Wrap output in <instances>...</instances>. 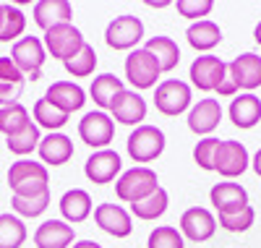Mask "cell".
<instances>
[{"label":"cell","mask_w":261,"mask_h":248,"mask_svg":"<svg viewBox=\"0 0 261 248\" xmlns=\"http://www.w3.org/2000/svg\"><path fill=\"white\" fill-rule=\"evenodd\" d=\"M8 186H11L13 196H21V199L47 193L50 191L47 167L34 160H16L8 167Z\"/></svg>","instance_id":"1"},{"label":"cell","mask_w":261,"mask_h":248,"mask_svg":"<svg viewBox=\"0 0 261 248\" xmlns=\"http://www.w3.org/2000/svg\"><path fill=\"white\" fill-rule=\"evenodd\" d=\"M160 188V178L151 167H130L115 180V196L125 204H139Z\"/></svg>","instance_id":"2"},{"label":"cell","mask_w":261,"mask_h":248,"mask_svg":"<svg viewBox=\"0 0 261 248\" xmlns=\"http://www.w3.org/2000/svg\"><path fill=\"white\" fill-rule=\"evenodd\" d=\"M165 144H167L165 133L157 126H149V123L134 128L130 136H128V141H125L128 157L134 162H141V167H146V162H154L157 157L165 152Z\"/></svg>","instance_id":"3"},{"label":"cell","mask_w":261,"mask_h":248,"mask_svg":"<svg viewBox=\"0 0 261 248\" xmlns=\"http://www.w3.org/2000/svg\"><path fill=\"white\" fill-rule=\"evenodd\" d=\"M162 76V68L157 58L151 55L146 47H136L130 50L128 58H125V79L130 81V86L136 89H151L157 86V79Z\"/></svg>","instance_id":"4"},{"label":"cell","mask_w":261,"mask_h":248,"mask_svg":"<svg viewBox=\"0 0 261 248\" xmlns=\"http://www.w3.org/2000/svg\"><path fill=\"white\" fill-rule=\"evenodd\" d=\"M11 60L16 63V68L27 79L37 81L42 76V65L47 60V50H45V44H42L39 37H21L11 47Z\"/></svg>","instance_id":"5"},{"label":"cell","mask_w":261,"mask_h":248,"mask_svg":"<svg viewBox=\"0 0 261 248\" xmlns=\"http://www.w3.org/2000/svg\"><path fill=\"white\" fill-rule=\"evenodd\" d=\"M154 107L167 118H178L191 107V86L180 79H165L154 89Z\"/></svg>","instance_id":"6"},{"label":"cell","mask_w":261,"mask_h":248,"mask_svg":"<svg viewBox=\"0 0 261 248\" xmlns=\"http://www.w3.org/2000/svg\"><path fill=\"white\" fill-rule=\"evenodd\" d=\"M79 136L86 146L92 149H107L110 141L115 139V120L102 110H92L79 120Z\"/></svg>","instance_id":"7"},{"label":"cell","mask_w":261,"mask_h":248,"mask_svg":"<svg viewBox=\"0 0 261 248\" xmlns=\"http://www.w3.org/2000/svg\"><path fill=\"white\" fill-rule=\"evenodd\" d=\"M144 39V24L139 16H115L105 29V42L113 50H136V44Z\"/></svg>","instance_id":"8"},{"label":"cell","mask_w":261,"mask_h":248,"mask_svg":"<svg viewBox=\"0 0 261 248\" xmlns=\"http://www.w3.org/2000/svg\"><path fill=\"white\" fill-rule=\"evenodd\" d=\"M42 44H45L47 55H53V58L65 63V60H71L86 42H84L81 29H76L73 24H60V27H53L50 32H45Z\"/></svg>","instance_id":"9"},{"label":"cell","mask_w":261,"mask_h":248,"mask_svg":"<svg viewBox=\"0 0 261 248\" xmlns=\"http://www.w3.org/2000/svg\"><path fill=\"white\" fill-rule=\"evenodd\" d=\"M188 79L196 89H201V92H217L220 84L227 79V63L214 58V55H201L191 63Z\"/></svg>","instance_id":"10"},{"label":"cell","mask_w":261,"mask_h":248,"mask_svg":"<svg viewBox=\"0 0 261 248\" xmlns=\"http://www.w3.org/2000/svg\"><path fill=\"white\" fill-rule=\"evenodd\" d=\"M248 165H251V157L241 141H220L214 154V172L232 180V178H241L248 170Z\"/></svg>","instance_id":"11"},{"label":"cell","mask_w":261,"mask_h":248,"mask_svg":"<svg viewBox=\"0 0 261 248\" xmlns=\"http://www.w3.org/2000/svg\"><path fill=\"white\" fill-rule=\"evenodd\" d=\"M217 233V217L204 207H191L180 217V235L191 243H204Z\"/></svg>","instance_id":"12"},{"label":"cell","mask_w":261,"mask_h":248,"mask_svg":"<svg viewBox=\"0 0 261 248\" xmlns=\"http://www.w3.org/2000/svg\"><path fill=\"white\" fill-rule=\"evenodd\" d=\"M110 115H113V120H118L123 126L139 128L146 120V100L139 92L123 89V92L113 100V105H110Z\"/></svg>","instance_id":"13"},{"label":"cell","mask_w":261,"mask_h":248,"mask_svg":"<svg viewBox=\"0 0 261 248\" xmlns=\"http://www.w3.org/2000/svg\"><path fill=\"white\" fill-rule=\"evenodd\" d=\"M120 167H123V162H120L118 152L99 149V152H94L89 160H86L84 175L89 178L92 183H97V186H107V183H113V180L120 175Z\"/></svg>","instance_id":"14"},{"label":"cell","mask_w":261,"mask_h":248,"mask_svg":"<svg viewBox=\"0 0 261 248\" xmlns=\"http://www.w3.org/2000/svg\"><path fill=\"white\" fill-rule=\"evenodd\" d=\"M209 201L217 209V214H238L248 207V191L241 183H214L209 191Z\"/></svg>","instance_id":"15"},{"label":"cell","mask_w":261,"mask_h":248,"mask_svg":"<svg viewBox=\"0 0 261 248\" xmlns=\"http://www.w3.org/2000/svg\"><path fill=\"white\" fill-rule=\"evenodd\" d=\"M227 76L235 81L238 89L253 94V89L261 86V58L256 53H243L232 63H227Z\"/></svg>","instance_id":"16"},{"label":"cell","mask_w":261,"mask_h":248,"mask_svg":"<svg viewBox=\"0 0 261 248\" xmlns=\"http://www.w3.org/2000/svg\"><path fill=\"white\" fill-rule=\"evenodd\" d=\"M94 222L113 238H128L134 233V217L120 204H99L94 207Z\"/></svg>","instance_id":"17"},{"label":"cell","mask_w":261,"mask_h":248,"mask_svg":"<svg viewBox=\"0 0 261 248\" xmlns=\"http://www.w3.org/2000/svg\"><path fill=\"white\" fill-rule=\"evenodd\" d=\"M32 16H34V24L42 32H50L53 27L71 24L73 6L68 3V0H39V3H34Z\"/></svg>","instance_id":"18"},{"label":"cell","mask_w":261,"mask_h":248,"mask_svg":"<svg viewBox=\"0 0 261 248\" xmlns=\"http://www.w3.org/2000/svg\"><path fill=\"white\" fill-rule=\"evenodd\" d=\"M76 243V233L68 222L63 219H47L42 222L34 233L37 248H71Z\"/></svg>","instance_id":"19"},{"label":"cell","mask_w":261,"mask_h":248,"mask_svg":"<svg viewBox=\"0 0 261 248\" xmlns=\"http://www.w3.org/2000/svg\"><path fill=\"white\" fill-rule=\"evenodd\" d=\"M222 120V107L217 100H199L188 110V128L196 136H209Z\"/></svg>","instance_id":"20"},{"label":"cell","mask_w":261,"mask_h":248,"mask_svg":"<svg viewBox=\"0 0 261 248\" xmlns=\"http://www.w3.org/2000/svg\"><path fill=\"white\" fill-rule=\"evenodd\" d=\"M45 100H47L53 107L63 110L65 115H71V112H76V110L84 107L86 92H84L79 84H73V81H55V84L47 89Z\"/></svg>","instance_id":"21"},{"label":"cell","mask_w":261,"mask_h":248,"mask_svg":"<svg viewBox=\"0 0 261 248\" xmlns=\"http://www.w3.org/2000/svg\"><path fill=\"white\" fill-rule=\"evenodd\" d=\"M39 160L42 165H53V167H60L65 165L73 157V141L65 136V133H47L45 139L39 141Z\"/></svg>","instance_id":"22"},{"label":"cell","mask_w":261,"mask_h":248,"mask_svg":"<svg viewBox=\"0 0 261 248\" xmlns=\"http://www.w3.org/2000/svg\"><path fill=\"white\" fill-rule=\"evenodd\" d=\"M60 214H63V222H71V225H79L84 222L86 217L92 214L94 204H92V196L89 191L84 188H71L60 196Z\"/></svg>","instance_id":"23"},{"label":"cell","mask_w":261,"mask_h":248,"mask_svg":"<svg viewBox=\"0 0 261 248\" xmlns=\"http://www.w3.org/2000/svg\"><path fill=\"white\" fill-rule=\"evenodd\" d=\"M230 120H232L235 128H243V131L258 126V120H261V100L256 94H248V92L235 97L230 102Z\"/></svg>","instance_id":"24"},{"label":"cell","mask_w":261,"mask_h":248,"mask_svg":"<svg viewBox=\"0 0 261 248\" xmlns=\"http://www.w3.org/2000/svg\"><path fill=\"white\" fill-rule=\"evenodd\" d=\"M186 37H188V44L193 50L209 53L222 42V29L217 27L214 21L204 18V21H193V24L188 27V32H186Z\"/></svg>","instance_id":"25"},{"label":"cell","mask_w":261,"mask_h":248,"mask_svg":"<svg viewBox=\"0 0 261 248\" xmlns=\"http://www.w3.org/2000/svg\"><path fill=\"white\" fill-rule=\"evenodd\" d=\"M123 81L115 76V73H102V76H97L94 81H92V89H89V97L94 100V105L102 110V112H107L110 110V105H113V100L123 92Z\"/></svg>","instance_id":"26"},{"label":"cell","mask_w":261,"mask_h":248,"mask_svg":"<svg viewBox=\"0 0 261 248\" xmlns=\"http://www.w3.org/2000/svg\"><path fill=\"white\" fill-rule=\"evenodd\" d=\"M146 50L157 58L162 73L178 68V63H180V47H178V42L172 39V37H151L146 42Z\"/></svg>","instance_id":"27"},{"label":"cell","mask_w":261,"mask_h":248,"mask_svg":"<svg viewBox=\"0 0 261 248\" xmlns=\"http://www.w3.org/2000/svg\"><path fill=\"white\" fill-rule=\"evenodd\" d=\"M167 204H170V196L167 191L160 186L151 196H146L144 201H139V204H130V214H134L136 219H144V222H151L157 219L167 212Z\"/></svg>","instance_id":"28"},{"label":"cell","mask_w":261,"mask_h":248,"mask_svg":"<svg viewBox=\"0 0 261 248\" xmlns=\"http://www.w3.org/2000/svg\"><path fill=\"white\" fill-rule=\"evenodd\" d=\"M32 115H34V120H37V126H39V128H47L50 133H60V128H63L65 123H68V118H71V115H65L63 110L53 107L45 97L34 102Z\"/></svg>","instance_id":"29"},{"label":"cell","mask_w":261,"mask_h":248,"mask_svg":"<svg viewBox=\"0 0 261 248\" xmlns=\"http://www.w3.org/2000/svg\"><path fill=\"white\" fill-rule=\"evenodd\" d=\"M27 243V225L16 214H0V248H21Z\"/></svg>","instance_id":"30"},{"label":"cell","mask_w":261,"mask_h":248,"mask_svg":"<svg viewBox=\"0 0 261 248\" xmlns=\"http://www.w3.org/2000/svg\"><path fill=\"white\" fill-rule=\"evenodd\" d=\"M29 110L16 102V105H8V107H0V133H6V139L21 133L27 126H29Z\"/></svg>","instance_id":"31"},{"label":"cell","mask_w":261,"mask_h":248,"mask_svg":"<svg viewBox=\"0 0 261 248\" xmlns=\"http://www.w3.org/2000/svg\"><path fill=\"white\" fill-rule=\"evenodd\" d=\"M39 141H42V133H39V126L37 123H29L21 133L11 136L6 144H8V152L21 157V160H27V154H32L34 149H39Z\"/></svg>","instance_id":"32"},{"label":"cell","mask_w":261,"mask_h":248,"mask_svg":"<svg viewBox=\"0 0 261 248\" xmlns=\"http://www.w3.org/2000/svg\"><path fill=\"white\" fill-rule=\"evenodd\" d=\"M65 71H68L73 79H86V76H92L94 68H97V53L92 44H84V47L71 58V60H65Z\"/></svg>","instance_id":"33"},{"label":"cell","mask_w":261,"mask_h":248,"mask_svg":"<svg viewBox=\"0 0 261 248\" xmlns=\"http://www.w3.org/2000/svg\"><path fill=\"white\" fill-rule=\"evenodd\" d=\"M27 29V16L16 6H3V27H0V42H18Z\"/></svg>","instance_id":"34"},{"label":"cell","mask_w":261,"mask_h":248,"mask_svg":"<svg viewBox=\"0 0 261 248\" xmlns=\"http://www.w3.org/2000/svg\"><path fill=\"white\" fill-rule=\"evenodd\" d=\"M11 207L16 212V217H27V219H34L39 217L50 207V191L42 193V196H32V199H21V196H11Z\"/></svg>","instance_id":"35"},{"label":"cell","mask_w":261,"mask_h":248,"mask_svg":"<svg viewBox=\"0 0 261 248\" xmlns=\"http://www.w3.org/2000/svg\"><path fill=\"white\" fill-rule=\"evenodd\" d=\"M146 248H186V238L180 235L178 228H170V225H160L149 233Z\"/></svg>","instance_id":"36"},{"label":"cell","mask_w":261,"mask_h":248,"mask_svg":"<svg viewBox=\"0 0 261 248\" xmlns=\"http://www.w3.org/2000/svg\"><path fill=\"white\" fill-rule=\"evenodd\" d=\"M253 219H256V212L248 204L243 212H238V214H220L217 217V225H220L222 230H227V233H246L253 225Z\"/></svg>","instance_id":"37"},{"label":"cell","mask_w":261,"mask_h":248,"mask_svg":"<svg viewBox=\"0 0 261 248\" xmlns=\"http://www.w3.org/2000/svg\"><path fill=\"white\" fill-rule=\"evenodd\" d=\"M217 146H220V139L214 136H206L201 139L199 144L193 146V162L199 165L201 170H214V154H217Z\"/></svg>","instance_id":"38"},{"label":"cell","mask_w":261,"mask_h":248,"mask_svg":"<svg viewBox=\"0 0 261 248\" xmlns=\"http://www.w3.org/2000/svg\"><path fill=\"white\" fill-rule=\"evenodd\" d=\"M175 8H178V13H180L183 18H191V21H204V18L212 13L214 3H212V0H178Z\"/></svg>","instance_id":"39"},{"label":"cell","mask_w":261,"mask_h":248,"mask_svg":"<svg viewBox=\"0 0 261 248\" xmlns=\"http://www.w3.org/2000/svg\"><path fill=\"white\" fill-rule=\"evenodd\" d=\"M24 79L27 76L16 68V63L11 60V55L0 58V81H6V84H24Z\"/></svg>","instance_id":"40"},{"label":"cell","mask_w":261,"mask_h":248,"mask_svg":"<svg viewBox=\"0 0 261 248\" xmlns=\"http://www.w3.org/2000/svg\"><path fill=\"white\" fill-rule=\"evenodd\" d=\"M21 92H24V84H6V81H0V107L16 105L21 100Z\"/></svg>","instance_id":"41"},{"label":"cell","mask_w":261,"mask_h":248,"mask_svg":"<svg viewBox=\"0 0 261 248\" xmlns=\"http://www.w3.org/2000/svg\"><path fill=\"white\" fill-rule=\"evenodd\" d=\"M217 94H220V97H235V94H238V86H235V81L227 76V79L220 84V89H217Z\"/></svg>","instance_id":"42"},{"label":"cell","mask_w":261,"mask_h":248,"mask_svg":"<svg viewBox=\"0 0 261 248\" xmlns=\"http://www.w3.org/2000/svg\"><path fill=\"white\" fill-rule=\"evenodd\" d=\"M71 248H102V245H99L97 240H76Z\"/></svg>","instance_id":"43"},{"label":"cell","mask_w":261,"mask_h":248,"mask_svg":"<svg viewBox=\"0 0 261 248\" xmlns=\"http://www.w3.org/2000/svg\"><path fill=\"white\" fill-rule=\"evenodd\" d=\"M251 165H253V172H256V175L261 178V149H258V152L253 154V160H251Z\"/></svg>","instance_id":"44"},{"label":"cell","mask_w":261,"mask_h":248,"mask_svg":"<svg viewBox=\"0 0 261 248\" xmlns=\"http://www.w3.org/2000/svg\"><path fill=\"white\" fill-rule=\"evenodd\" d=\"M253 39H256V44H261V21H258L256 29H253Z\"/></svg>","instance_id":"45"},{"label":"cell","mask_w":261,"mask_h":248,"mask_svg":"<svg viewBox=\"0 0 261 248\" xmlns=\"http://www.w3.org/2000/svg\"><path fill=\"white\" fill-rule=\"evenodd\" d=\"M0 27H3V3H0Z\"/></svg>","instance_id":"46"}]
</instances>
